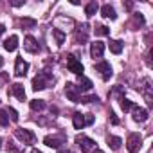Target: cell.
<instances>
[{
    "instance_id": "obj_1",
    "label": "cell",
    "mask_w": 153,
    "mask_h": 153,
    "mask_svg": "<svg viewBox=\"0 0 153 153\" xmlns=\"http://www.w3.org/2000/svg\"><path fill=\"white\" fill-rule=\"evenodd\" d=\"M51 83H54L52 74H49L47 70H43V72H40L36 78L33 79V90H43V88H47Z\"/></svg>"
},
{
    "instance_id": "obj_2",
    "label": "cell",
    "mask_w": 153,
    "mask_h": 153,
    "mask_svg": "<svg viewBox=\"0 0 153 153\" xmlns=\"http://www.w3.org/2000/svg\"><path fill=\"white\" fill-rule=\"evenodd\" d=\"M76 144L79 146L81 153H90L96 148V142L90 137H87V135H78V137H76Z\"/></svg>"
},
{
    "instance_id": "obj_3",
    "label": "cell",
    "mask_w": 153,
    "mask_h": 153,
    "mask_svg": "<svg viewBox=\"0 0 153 153\" xmlns=\"http://www.w3.org/2000/svg\"><path fill=\"white\" fill-rule=\"evenodd\" d=\"M15 137H16L18 140H22L24 144H34V140H36V135H34L31 130H25V128L15 130Z\"/></svg>"
},
{
    "instance_id": "obj_4",
    "label": "cell",
    "mask_w": 153,
    "mask_h": 153,
    "mask_svg": "<svg viewBox=\"0 0 153 153\" xmlns=\"http://www.w3.org/2000/svg\"><path fill=\"white\" fill-rule=\"evenodd\" d=\"M140 144H142V137L140 133H130L128 135V140H126V148L130 153H137L140 149Z\"/></svg>"
},
{
    "instance_id": "obj_5",
    "label": "cell",
    "mask_w": 153,
    "mask_h": 153,
    "mask_svg": "<svg viewBox=\"0 0 153 153\" xmlns=\"http://www.w3.org/2000/svg\"><path fill=\"white\" fill-rule=\"evenodd\" d=\"M67 67H68V70H70V72L78 74V76H83V65H81V61L76 58L74 54L67 56Z\"/></svg>"
},
{
    "instance_id": "obj_6",
    "label": "cell",
    "mask_w": 153,
    "mask_h": 153,
    "mask_svg": "<svg viewBox=\"0 0 153 153\" xmlns=\"http://www.w3.org/2000/svg\"><path fill=\"white\" fill-rule=\"evenodd\" d=\"M65 94H67V97L72 103H79V99H81V90L76 87L74 83H67L65 85Z\"/></svg>"
},
{
    "instance_id": "obj_7",
    "label": "cell",
    "mask_w": 153,
    "mask_h": 153,
    "mask_svg": "<svg viewBox=\"0 0 153 153\" xmlns=\"http://www.w3.org/2000/svg\"><path fill=\"white\" fill-rule=\"evenodd\" d=\"M96 70L101 74V78H103L105 81H108V79L112 78V74H114V70H112V67H110L108 61H99V63L96 65Z\"/></svg>"
},
{
    "instance_id": "obj_8",
    "label": "cell",
    "mask_w": 153,
    "mask_h": 153,
    "mask_svg": "<svg viewBox=\"0 0 153 153\" xmlns=\"http://www.w3.org/2000/svg\"><path fill=\"white\" fill-rule=\"evenodd\" d=\"M65 135H47L45 139H43V142H45V146H49V148H59L61 144H65Z\"/></svg>"
},
{
    "instance_id": "obj_9",
    "label": "cell",
    "mask_w": 153,
    "mask_h": 153,
    "mask_svg": "<svg viewBox=\"0 0 153 153\" xmlns=\"http://www.w3.org/2000/svg\"><path fill=\"white\" fill-rule=\"evenodd\" d=\"M27 70H29V63L24 58H16V61H15V76L24 78V76L27 74Z\"/></svg>"
},
{
    "instance_id": "obj_10",
    "label": "cell",
    "mask_w": 153,
    "mask_h": 153,
    "mask_svg": "<svg viewBox=\"0 0 153 153\" xmlns=\"http://www.w3.org/2000/svg\"><path fill=\"white\" fill-rule=\"evenodd\" d=\"M131 110H133V121H135V123H146V121H148L149 114H148V110H146V108L133 106Z\"/></svg>"
},
{
    "instance_id": "obj_11",
    "label": "cell",
    "mask_w": 153,
    "mask_h": 153,
    "mask_svg": "<svg viewBox=\"0 0 153 153\" xmlns=\"http://www.w3.org/2000/svg\"><path fill=\"white\" fill-rule=\"evenodd\" d=\"M24 49H25L27 52H31V54L40 52V45H38V42H36L33 36H27V38H25V42H24Z\"/></svg>"
},
{
    "instance_id": "obj_12",
    "label": "cell",
    "mask_w": 153,
    "mask_h": 153,
    "mask_svg": "<svg viewBox=\"0 0 153 153\" xmlns=\"http://www.w3.org/2000/svg\"><path fill=\"white\" fill-rule=\"evenodd\" d=\"M105 54V43L103 42H94L90 43V56L96 59V58H101Z\"/></svg>"
},
{
    "instance_id": "obj_13",
    "label": "cell",
    "mask_w": 153,
    "mask_h": 153,
    "mask_svg": "<svg viewBox=\"0 0 153 153\" xmlns=\"http://www.w3.org/2000/svg\"><path fill=\"white\" fill-rule=\"evenodd\" d=\"M11 94H13L18 101H25V90H24V85H20V83L11 85Z\"/></svg>"
},
{
    "instance_id": "obj_14",
    "label": "cell",
    "mask_w": 153,
    "mask_h": 153,
    "mask_svg": "<svg viewBox=\"0 0 153 153\" xmlns=\"http://www.w3.org/2000/svg\"><path fill=\"white\" fill-rule=\"evenodd\" d=\"M16 47H18V36H16V34H11V36L4 42V49H6L7 52H13V51H16Z\"/></svg>"
},
{
    "instance_id": "obj_15",
    "label": "cell",
    "mask_w": 153,
    "mask_h": 153,
    "mask_svg": "<svg viewBox=\"0 0 153 153\" xmlns=\"http://www.w3.org/2000/svg\"><path fill=\"white\" fill-rule=\"evenodd\" d=\"M72 124L76 130H83L85 128V114H79V112H76L72 115Z\"/></svg>"
},
{
    "instance_id": "obj_16",
    "label": "cell",
    "mask_w": 153,
    "mask_h": 153,
    "mask_svg": "<svg viewBox=\"0 0 153 153\" xmlns=\"http://www.w3.org/2000/svg\"><path fill=\"white\" fill-rule=\"evenodd\" d=\"M106 142H108L110 149L117 151V149L121 148V144H123V139H121V137H115V135H108V137H106Z\"/></svg>"
},
{
    "instance_id": "obj_17",
    "label": "cell",
    "mask_w": 153,
    "mask_h": 153,
    "mask_svg": "<svg viewBox=\"0 0 153 153\" xmlns=\"http://www.w3.org/2000/svg\"><path fill=\"white\" fill-rule=\"evenodd\" d=\"M78 85H79L78 88H79V90H85V92H87V90H92V87H94L92 81L87 78V76H79V78H78Z\"/></svg>"
},
{
    "instance_id": "obj_18",
    "label": "cell",
    "mask_w": 153,
    "mask_h": 153,
    "mask_svg": "<svg viewBox=\"0 0 153 153\" xmlns=\"http://www.w3.org/2000/svg\"><path fill=\"white\" fill-rule=\"evenodd\" d=\"M101 15H103L105 18H110V20H115V18H117V15H115V9H114L110 4H105V6L101 7Z\"/></svg>"
},
{
    "instance_id": "obj_19",
    "label": "cell",
    "mask_w": 153,
    "mask_h": 153,
    "mask_svg": "<svg viewBox=\"0 0 153 153\" xmlns=\"http://www.w3.org/2000/svg\"><path fill=\"white\" fill-rule=\"evenodd\" d=\"M52 36H54V40H56V43L58 45H63L65 43V33L61 31V29H52Z\"/></svg>"
},
{
    "instance_id": "obj_20",
    "label": "cell",
    "mask_w": 153,
    "mask_h": 153,
    "mask_svg": "<svg viewBox=\"0 0 153 153\" xmlns=\"http://www.w3.org/2000/svg\"><path fill=\"white\" fill-rule=\"evenodd\" d=\"M110 51L114 54H121L123 52V42L121 40H110Z\"/></svg>"
},
{
    "instance_id": "obj_21",
    "label": "cell",
    "mask_w": 153,
    "mask_h": 153,
    "mask_svg": "<svg viewBox=\"0 0 153 153\" xmlns=\"http://www.w3.org/2000/svg\"><path fill=\"white\" fill-rule=\"evenodd\" d=\"M29 106H31V110L40 112V110H43L47 105H45V101H43V99H33V101L29 103Z\"/></svg>"
},
{
    "instance_id": "obj_22",
    "label": "cell",
    "mask_w": 153,
    "mask_h": 153,
    "mask_svg": "<svg viewBox=\"0 0 153 153\" xmlns=\"http://www.w3.org/2000/svg\"><path fill=\"white\" fill-rule=\"evenodd\" d=\"M97 9H99L97 2H90V4H87V7H85V13H87V16H94V15L97 13Z\"/></svg>"
},
{
    "instance_id": "obj_23",
    "label": "cell",
    "mask_w": 153,
    "mask_h": 153,
    "mask_svg": "<svg viewBox=\"0 0 153 153\" xmlns=\"http://www.w3.org/2000/svg\"><path fill=\"white\" fill-rule=\"evenodd\" d=\"M20 24H22L24 29H33V27H36V20H34V18H22Z\"/></svg>"
},
{
    "instance_id": "obj_24",
    "label": "cell",
    "mask_w": 153,
    "mask_h": 153,
    "mask_svg": "<svg viewBox=\"0 0 153 153\" xmlns=\"http://www.w3.org/2000/svg\"><path fill=\"white\" fill-rule=\"evenodd\" d=\"M133 106H135V105H133L130 99H126V97H121V108H123L124 112H130Z\"/></svg>"
},
{
    "instance_id": "obj_25",
    "label": "cell",
    "mask_w": 153,
    "mask_h": 153,
    "mask_svg": "<svg viewBox=\"0 0 153 153\" xmlns=\"http://www.w3.org/2000/svg\"><path fill=\"white\" fill-rule=\"evenodd\" d=\"M96 34L97 36H108L110 34V29L106 25H96Z\"/></svg>"
},
{
    "instance_id": "obj_26",
    "label": "cell",
    "mask_w": 153,
    "mask_h": 153,
    "mask_svg": "<svg viewBox=\"0 0 153 153\" xmlns=\"http://www.w3.org/2000/svg\"><path fill=\"white\" fill-rule=\"evenodd\" d=\"M76 42H87V24H83V33L78 31V34H76Z\"/></svg>"
},
{
    "instance_id": "obj_27",
    "label": "cell",
    "mask_w": 153,
    "mask_h": 153,
    "mask_svg": "<svg viewBox=\"0 0 153 153\" xmlns=\"http://www.w3.org/2000/svg\"><path fill=\"white\" fill-rule=\"evenodd\" d=\"M9 124V115L6 110H0V126H7Z\"/></svg>"
},
{
    "instance_id": "obj_28",
    "label": "cell",
    "mask_w": 153,
    "mask_h": 153,
    "mask_svg": "<svg viewBox=\"0 0 153 153\" xmlns=\"http://www.w3.org/2000/svg\"><path fill=\"white\" fill-rule=\"evenodd\" d=\"M94 101H99L97 99V96H81V99H79V103H94Z\"/></svg>"
},
{
    "instance_id": "obj_29",
    "label": "cell",
    "mask_w": 153,
    "mask_h": 153,
    "mask_svg": "<svg viewBox=\"0 0 153 153\" xmlns=\"http://www.w3.org/2000/svg\"><path fill=\"white\" fill-rule=\"evenodd\" d=\"M133 18H135V22H137L139 25H144V16H142L140 13H135V15H133Z\"/></svg>"
},
{
    "instance_id": "obj_30",
    "label": "cell",
    "mask_w": 153,
    "mask_h": 153,
    "mask_svg": "<svg viewBox=\"0 0 153 153\" xmlns=\"http://www.w3.org/2000/svg\"><path fill=\"white\" fill-rule=\"evenodd\" d=\"M7 114H11V121H15V123L18 121V112H16L15 108H9V110H7Z\"/></svg>"
},
{
    "instance_id": "obj_31",
    "label": "cell",
    "mask_w": 153,
    "mask_h": 153,
    "mask_svg": "<svg viewBox=\"0 0 153 153\" xmlns=\"http://www.w3.org/2000/svg\"><path fill=\"white\" fill-rule=\"evenodd\" d=\"M92 123H94V115L92 114H85V126H88Z\"/></svg>"
},
{
    "instance_id": "obj_32",
    "label": "cell",
    "mask_w": 153,
    "mask_h": 153,
    "mask_svg": "<svg viewBox=\"0 0 153 153\" xmlns=\"http://www.w3.org/2000/svg\"><path fill=\"white\" fill-rule=\"evenodd\" d=\"M7 151H9V153H20V149H18V148H16L13 142H9V146H7Z\"/></svg>"
},
{
    "instance_id": "obj_33",
    "label": "cell",
    "mask_w": 153,
    "mask_h": 153,
    "mask_svg": "<svg viewBox=\"0 0 153 153\" xmlns=\"http://www.w3.org/2000/svg\"><path fill=\"white\" fill-rule=\"evenodd\" d=\"M25 2H24V0H13V2H11V6L13 7H20V6H24Z\"/></svg>"
},
{
    "instance_id": "obj_34",
    "label": "cell",
    "mask_w": 153,
    "mask_h": 153,
    "mask_svg": "<svg viewBox=\"0 0 153 153\" xmlns=\"http://www.w3.org/2000/svg\"><path fill=\"white\" fill-rule=\"evenodd\" d=\"M110 119H112V124H119V119L115 117V114H110Z\"/></svg>"
},
{
    "instance_id": "obj_35",
    "label": "cell",
    "mask_w": 153,
    "mask_h": 153,
    "mask_svg": "<svg viewBox=\"0 0 153 153\" xmlns=\"http://www.w3.org/2000/svg\"><path fill=\"white\" fill-rule=\"evenodd\" d=\"M4 31H6V25H4V24H0V34H4Z\"/></svg>"
},
{
    "instance_id": "obj_36",
    "label": "cell",
    "mask_w": 153,
    "mask_h": 153,
    "mask_svg": "<svg viewBox=\"0 0 153 153\" xmlns=\"http://www.w3.org/2000/svg\"><path fill=\"white\" fill-rule=\"evenodd\" d=\"M58 153H72L70 149H58Z\"/></svg>"
},
{
    "instance_id": "obj_37",
    "label": "cell",
    "mask_w": 153,
    "mask_h": 153,
    "mask_svg": "<svg viewBox=\"0 0 153 153\" xmlns=\"http://www.w3.org/2000/svg\"><path fill=\"white\" fill-rule=\"evenodd\" d=\"M31 153H43V151H40V149H36V148H34V149H33Z\"/></svg>"
},
{
    "instance_id": "obj_38",
    "label": "cell",
    "mask_w": 153,
    "mask_h": 153,
    "mask_svg": "<svg viewBox=\"0 0 153 153\" xmlns=\"http://www.w3.org/2000/svg\"><path fill=\"white\" fill-rule=\"evenodd\" d=\"M2 65H4V58H2V56H0V67H2Z\"/></svg>"
},
{
    "instance_id": "obj_39",
    "label": "cell",
    "mask_w": 153,
    "mask_h": 153,
    "mask_svg": "<svg viewBox=\"0 0 153 153\" xmlns=\"http://www.w3.org/2000/svg\"><path fill=\"white\" fill-rule=\"evenodd\" d=\"M96 153H105V151H101V149H96Z\"/></svg>"
},
{
    "instance_id": "obj_40",
    "label": "cell",
    "mask_w": 153,
    "mask_h": 153,
    "mask_svg": "<svg viewBox=\"0 0 153 153\" xmlns=\"http://www.w3.org/2000/svg\"><path fill=\"white\" fill-rule=\"evenodd\" d=\"M0 148H2V139H0Z\"/></svg>"
}]
</instances>
